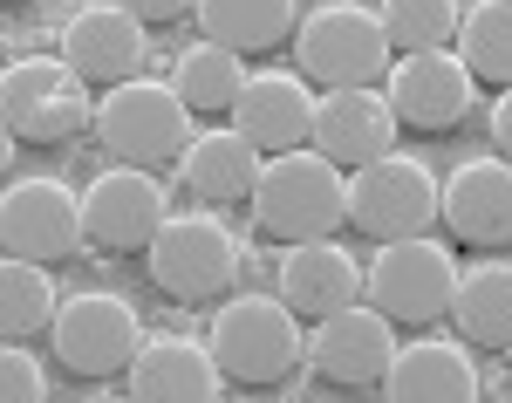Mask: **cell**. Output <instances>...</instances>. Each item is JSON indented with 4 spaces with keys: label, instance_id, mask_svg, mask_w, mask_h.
I'll return each mask as SVG.
<instances>
[{
    "label": "cell",
    "instance_id": "6da1fadb",
    "mask_svg": "<svg viewBox=\"0 0 512 403\" xmlns=\"http://www.w3.org/2000/svg\"><path fill=\"white\" fill-rule=\"evenodd\" d=\"M253 226L267 240H335L349 226V171L335 158H321L315 144L267 158L260 185H253Z\"/></svg>",
    "mask_w": 512,
    "mask_h": 403
},
{
    "label": "cell",
    "instance_id": "7a4b0ae2",
    "mask_svg": "<svg viewBox=\"0 0 512 403\" xmlns=\"http://www.w3.org/2000/svg\"><path fill=\"white\" fill-rule=\"evenodd\" d=\"M192 103L158 76H130L110 82L96 96V144L110 164H178L192 144Z\"/></svg>",
    "mask_w": 512,
    "mask_h": 403
},
{
    "label": "cell",
    "instance_id": "3957f363",
    "mask_svg": "<svg viewBox=\"0 0 512 403\" xmlns=\"http://www.w3.org/2000/svg\"><path fill=\"white\" fill-rule=\"evenodd\" d=\"M205 342L226 369V383H287L308 363V328L280 294H233L212 315Z\"/></svg>",
    "mask_w": 512,
    "mask_h": 403
},
{
    "label": "cell",
    "instance_id": "277c9868",
    "mask_svg": "<svg viewBox=\"0 0 512 403\" xmlns=\"http://www.w3.org/2000/svg\"><path fill=\"white\" fill-rule=\"evenodd\" d=\"M294 62L321 89H349V82L390 76L396 48L383 35V14L376 7H362V0H321V7L301 14V28H294Z\"/></svg>",
    "mask_w": 512,
    "mask_h": 403
},
{
    "label": "cell",
    "instance_id": "5b68a950",
    "mask_svg": "<svg viewBox=\"0 0 512 403\" xmlns=\"http://www.w3.org/2000/svg\"><path fill=\"white\" fill-rule=\"evenodd\" d=\"M0 117L21 144H62L76 130H96L89 76L62 55H14L0 76Z\"/></svg>",
    "mask_w": 512,
    "mask_h": 403
},
{
    "label": "cell",
    "instance_id": "8992f818",
    "mask_svg": "<svg viewBox=\"0 0 512 403\" xmlns=\"http://www.w3.org/2000/svg\"><path fill=\"white\" fill-rule=\"evenodd\" d=\"M144 267L171 301H219L246 267V246L212 212H171L158 226V240L144 246Z\"/></svg>",
    "mask_w": 512,
    "mask_h": 403
},
{
    "label": "cell",
    "instance_id": "52a82bcc",
    "mask_svg": "<svg viewBox=\"0 0 512 403\" xmlns=\"http://www.w3.org/2000/svg\"><path fill=\"white\" fill-rule=\"evenodd\" d=\"M451 294H458V260L431 233H403L376 240V260L362 274V301H376L390 322H451Z\"/></svg>",
    "mask_w": 512,
    "mask_h": 403
},
{
    "label": "cell",
    "instance_id": "ba28073f",
    "mask_svg": "<svg viewBox=\"0 0 512 403\" xmlns=\"http://www.w3.org/2000/svg\"><path fill=\"white\" fill-rule=\"evenodd\" d=\"M444 178L410 151H383L376 164L349 171V226L369 240H403V233H431Z\"/></svg>",
    "mask_w": 512,
    "mask_h": 403
},
{
    "label": "cell",
    "instance_id": "9c48e42d",
    "mask_svg": "<svg viewBox=\"0 0 512 403\" xmlns=\"http://www.w3.org/2000/svg\"><path fill=\"white\" fill-rule=\"evenodd\" d=\"M48 342H55V356L76 376H123V369L137 363V349L151 342V328H144V315L123 294L76 287V294H62V308L48 322Z\"/></svg>",
    "mask_w": 512,
    "mask_h": 403
},
{
    "label": "cell",
    "instance_id": "30bf717a",
    "mask_svg": "<svg viewBox=\"0 0 512 403\" xmlns=\"http://www.w3.org/2000/svg\"><path fill=\"white\" fill-rule=\"evenodd\" d=\"M164 219H171V199L144 164H110L82 185V226H89V246L103 253H144Z\"/></svg>",
    "mask_w": 512,
    "mask_h": 403
},
{
    "label": "cell",
    "instance_id": "8fae6325",
    "mask_svg": "<svg viewBox=\"0 0 512 403\" xmlns=\"http://www.w3.org/2000/svg\"><path fill=\"white\" fill-rule=\"evenodd\" d=\"M308 363L328 383H349V390H383V376L396 363V322L376 301H349L335 315H321L308 328Z\"/></svg>",
    "mask_w": 512,
    "mask_h": 403
},
{
    "label": "cell",
    "instance_id": "7c38bea8",
    "mask_svg": "<svg viewBox=\"0 0 512 403\" xmlns=\"http://www.w3.org/2000/svg\"><path fill=\"white\" fill-rule=\"evenodd\" d=\"M0 240L21 260H69L89 226H82V192H69L62 178H14L0 192Z\"/></svg>",
    "mask_w": 512,
    "mask_h": 403
},
{
    "label": "cell",
    "instance_id": "4fadbf2b",
    "mask_svg": "<svg viewBox=\"0 0 512 403\" xmlns=\"http://www.w3.org/2000/svg\"><path fill=\"white\" fill-rule=\"evenodd\" d=\"M383 89H390L396 123H410V130H458V123L472 117L478 76L465 69V55L424 48V55H396Z\"/></svg>",
    "mask_w": 512,
    "mask_h": 403
},
{
    "label": "cell",
    "instance_id": "5bb4252c",
    "mask_svg": "<svg viewBox=\"0 0 512 403\" xmlns=\"http://www.w3.org/2000/svg\"><path fill=\"white\" fill-rule=\"evenodd\" d=\"M144 14H130L123 0H89V7H76L69 21H62V62H76L89 82H130L144 76V55H151V41H144Z\"/></svg>",
    "mask_w": 512,
    "mask_h": 403
},
{
    "label": "cell",
    "instance_id": "9a60e30c",
    "mask_svg": "<svg viewBox=\"0 0 512 403\" xmlns=\"http://www.w3.org/2000/svg\"><path fill=\"white\" fill-rule=\"evenodd\" d=\"M315 144L321 158H335L342 171L355 164H376L383 151H396V110L383 82H349V89H328L315 103Z\"/></svg>",
    "mask_w": 512,
    "mask_h": 403
},
{
    "label": "cell",
    "instance_id": "2e32d148",
    "mask_svg": "<svg viewBox=\"0 0 512 403\" xmlns=\"http://www.w3.org/2000/svg\"><path fill=\"white\" fill-rule=\"evenodd\" d=\"M362 274H369V267H362L342 240H294V246H280L274 294L301 322H321V315L362 301Z\"/></svg>",
    "mask_w": 512,
    "mask_h": 403
},
{
    "label": "cell",
    "instance_id": "e0dca14e",
    "mask_svg": "<svg viewBox=\"0 0 512 403\" xmlns=\"http://www.w3.org/2000/svg\"><path fill=\"white\" fill-rule=\"evenodd\" d=\"M123 376H130L123 397H137V403H212V397H226V369L212 356V342H192V335H151Z\"/></svg>",
    "mask_w": 512,
    "mask_h": 403
},
{
    "label": "cell",
    "instance_id": "ac0fdd59",
    "mask_svg": "<svg viewBox=\"0 0 512 403\" xmlns=\"http://www.w3.org/2000/svg\"><path fill=\"white\" fill-rule=\"evenodd\" d=\"M315 103L321 96L308 89V76H294V69H253L246 89H239V103H233V123L267 158H280V151H301L315 137Z\"/></svg>",
    "mask_w": 512,
    "mask_h": 403
},
{
    "label": "cell",
    "instance_id": "d6986e66",
    "mask_svg": "<svg viewBox=\"0 0 512 403\" xmlns=\"http://www.w3.org/2000/svg\"><path fill=\"white\" fill-rule=\"evenodd\" d=\"M383 397H396V403H472V397H485V376L465 356V335H417V342H396Z\"/></svg>",
    "mask_w": 512,
    "mask_h": 403
},
{
    "label": "cell",
    "instance_id": "ffe728a7",
    "mask_svg": "<svg viewBox=\"0 0 512 403\" xmlns=\"http://www.w3.org/2000/svg\"><path fill=\"white\" fill-rule=\"evenodd\" d=\"M437 219L465 246H512V158H465L444 178Z\"/></svg>",
    "mask_w": 512,
    "mask_h": 403
},
{
    "label": "cell",
    "instance_id": "44dd1931",
    "mask_svg": "<svg viewBox=\"0 0 512 403\" xmlns=\"http://www.w3.org/2000/svg\"><path fill=\"white\" fill-rule=\"evenodd\" d=\"M267 171V151L239 130V123H219V130H198L178 158V178L185 192L205 205H253V185Z\"/></svg>",
    "mask_w": 512,
    "mask_h": 403
},
{
    "label": "cell",
    "instance_id": "7402d4cb",
    "mask_svg": "<svg viewBox=\"0 0 512 403\" xmlns=\"http://www.w3.org/2000/svg\"><path fill=\"white\" fill-rule=\"evenodd\" d=\"M451 328H458L472 349H512V260H478V267H458Z\"/></svg>",
    "mask_w": 512,
    "mask_h": 403
},
{
    "label": "cell",
    "instance_id": "603a6c76",
    "mask_svg": "<svg viewBox=\"0 0 512 403\" xmlns=\"http://www.w3.org/2000/svg\"><path fill=\"white\" fill-rule=\"evenodd\" d=\"M246 55L239 48H226V41H212V35H198L185 41L178 55H171V89L192 103L198 117H212V110H233L239 103V89H246Z\"/></svg>",
    "mask_w": 512,
    "mask_h": 403
},
{
    "label": "cell",
    "instance_id": "cb8c5ba5",
    "mask_svg": "<svg viewBox=\"0 0 512 403\" xmlns=\"http://www.w3.org/2000/svg\"><path fill=\"white\" fill-rule=\"evenodd\" d=\"M198 35L226 41L239 55H253V48H274L301 28V0H198Z\"/></svg>",
    "mask_w": 512,
    "mask_h": 403
},
{
    "label": "cell",
    "instance_id": "d4e9b609",
    "mask_svg": "<svg viewBox=\"0 0 512 403\" xmlns=\"http://www.w3.org/2000/svg\"><path fill=\"white\" fill-rule=\"evenodd\" d=\"M55 308H62V294H55L48 260H21V253H7V260H0V328L28 342L35 328L55 322Z\"/></svg>",
    "mask_w": 512,
    "mask_h": 403
},
{
    "label": "cell",
    "instance_id": "484cf974",
    "mask_svg": "<svg viewBox=\"0 0 512 403\" xmlns=\"http://www.w3.org/2000/svg\"><path fill=\"white\" fill-rule=\"evenodd\" d=\"M458 55L478 82L512 89V0H478L458 21Z\"/></svg>",
    "mask_w": 512,
    "mask_h": 403
},
{
    "label": "cell",
    "instance_id": "4316f807",
    "mask_svg": "<svg viewBox=\"0 0 512 403\" xmlns=\"http://www.w3.org/2000/svg\"><path fill=\"white\" fill-rule=\"evenodd\" d=\"M376 14H383V35H390L396 55L451 48V41H458V21H465L458 0H383Z\"/></svg>",
    "mask_w": 512,
    "mask_h": 403
},
{
    "label": "cell",
    "instance_id": "83f0119b",
    "mask_svg": "<svg viewBox=\"0 0 512 403\" xmlns=\"http://www.w3.org/2000/svg\"><path fill=\"white\" fill-rule=\"evenodd\" d=\"M0 397L7 403H41L48 397V376H41V363L21 349V335H7V349H0Z\"/></svg>",
    "mask_w": 512,
    "mask_h": 403
},
{
    "label": "cell",
    "instance_id": "f1b7e54d",
    "mask_svg": "<svg viewBox=\"0 0 512 403\" xmlns=\"http://www.w3.org/2000/svg\"><path fill=\"white\" fill-rule=\"evenodd\" d=\"M123 7L144 14L151 28H158V21H185V14H198V0H123Z\"/></svg>",
    "mask_w": 512,
    "mask_h": 403
},
{
    "label": "cell",
    "instance_id": "f546056e",
    "mask_svg": "<svg viewBox=\"0 0 512 403\" xmlns=\"http://www.w3.org/2000/svg\"><path fill=\"white\" fill-rule=\"evenodd\" d=\"M492 144H499V158H512V89H499V103H492Z\"/></svg>",
    "mask_w": 512,
    "mask_h": 403
}]
</instances>
